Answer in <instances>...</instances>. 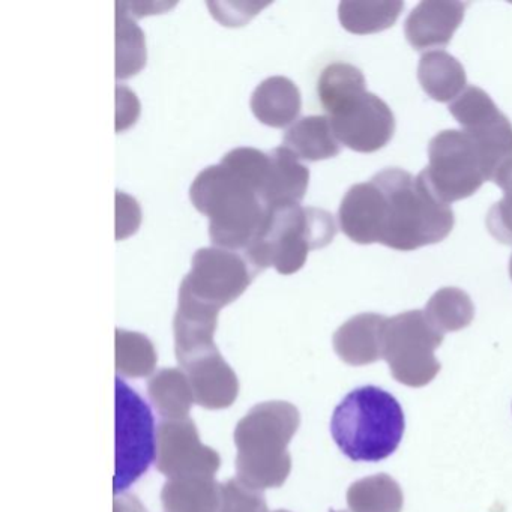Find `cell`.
<instances>
[{"mask_svg":"<svg viewBox=\"0 0 512 512\" xmlns=\"http://www.w3.org/2000/svg\"><path fill=\"white\" fill-rule=\"evenodd\" d=\"M425 317L440 334L467 328L475 317V307L466 292L445 287L434 293L425 307Z\"/></svg>","mask_w":512,"mask_h":512,"instance_id":"d4e9b609","label":"cell"},{"mask_svg":"<svg viewBox=\"0 0 512 512\" xmlns=\"http://www.w3.org/2000/svg\"><path fill=\"white\" fill-rule=\"evenodd\" d=\"M365 91V77L361 70L341 62L328 65L317 83V95L326 115H331L341 104Z\"/></svg>","mask_w":512,"mask_h":512,"instance_id":"484cf974","label":"cell"},{"mask_svg":"<svg viewBox=\"0 0 512 512\" xmlns=\"http://www.w3.org/2000/svg\"><path fill=\"white\" fill-rule=\"evenodd\" d=\"M140 115V103L136 94L127 86L118 85L116 88V131L128 130L136 124Z\"/></svg>","mask_w":512,"mask_h":512,"instance_id":"d6a6232c","label":"cell"},{"mask_svg":"<svg viewBox=\"0 0 512 512\" xmlns=\"http://www.w3.org/2000/svg\"><path fill=\"white\" fill-rule=\"evenodd\" d=\"M157 458L154 416L143 398L116 379V460L113 491L124 493Z\"/></svg>","mask_w":512,"mask_h":512,"instance_id":"52a82bcc","label":"cell"},{"mask_svg":"<svg viewBox=\"0 0 512 512\" xmlns=\"http://www.w3.org/2000/svg\"><path fill=\"white\" fill-rule=\"evenodd\" d=\"M494 184L503 190V199L487 215L488 232L500 244H512V161L497 172Z\"/></svg>","mask_w":512,"mask_h":512,"instance_id":"f1b7e54d","label":"cell"},{"mask_svg":"<svg viewBox=\"0 0 512 512\" xmlns=\"http://www.w3.org/2000/svg\"><path fill=\"white\" fill-rule=\"evenodd\" d=\"M404 4L397 2H341L338 17L341 26L350 34L368 35L392 28L403 11Z\"/></svg>","mask_w":512,"mask_h":512,"instance_id":"cb8c5ba5","label":"cell"},{"mask_svg":"<svg viewBox=\"0 0 512 512\" xmlns=\"http://www.w3.org/2000/svg\"><path fill=\"white\" fill-rule=\"evenodd\" d=\"M158 472L167 478L214 476L220 469L217 451L203 445L190 418L164 419L157 431Z\"/></svg>","mask_w":512,"mask_h":512,"instance_id":"7c38bea8","label":"cell"},{"mask_svg":"<svg viewBox=\"0 0 512 512\" xmlns=\"http://www.w3.org/2000/svg\"><path fill=\"white\" fill-rule=\"evenodd\" d=\"M259 271L244 253L224 248H200L193 256L191 271L182 280L179 292L209 307L232 304L248 289Z\"/></svg>","mask_w":512,"mask_h":512,"instance_id":"9c48e42d","label":"cell"},{"mask_svg":"<svg viewBox=\"0 0 512 512\" xmlns=\"http://www.w3.org/2000/svg\"><path fill=\"white\" fill-rule=\"evenodd\" d=\"M310 170L289 149L280 146L269 152V167L260 188L266 206L299 203L307 193Z\"/></svg>","mask_w":512,"mask_h":512,"instance_id":"2e32d148","label":"cell"},{"mask_svg":"<svg viewBox=\"0 0 512 512\" xmlns=\"http://www.w3.org/2000/svg\"><path fill=\"white\" fill-rule=\"evenodd\" d=\"M190 199L208 217L212 244L224 250L244 253L265 221L266 205L259 194L221 164L206 167L196 176Z\"/></svg>","mask_w":512,"mask_h":512,"instance_id":"3957f363","label":"cell"},{"mask_svg":"<svg viewBox=\"0 0 512 512\" xmlns=\"http://www.w3.org/2000/svg\"><path fill=\"white\" fill-rule=\"evenodd\" d=\"M145 65V34L131 17L116 11V77L130 79Z\"/></svg>","mask_w":512,"mask_h":512,"instance_id":"83f0119b","label":"cell"},{"mask_svg":"<svg viewBox=\"0 0 512 512\" xmlns=\"http://www.w3.org/2000/svg\"><path fill=\"white\" fill-rule=\"evenodd\" d=\"M379 241L397 251H413L442 242L454 227V212L440 202L421 176L401 169L377 173Z\"/></svg>","mask_w":512,"mask_h":512,"instance_id":"6da1fadb","label":"cell"},{"mask_svg":"<svg viewBox=\"0 0 512 512\" xmlns=\"http://www.w3.org/2000/svg\"><path fill=\"white\" fill-rule=\"evenodd\" d=\"M148 394L164 419L188 418L191 406L196 403L187 376L176 368H164L154 374L148 382Z\"/></svg>","mask_w":512,"mask_h":512,"instance_id":"7402d4cb","label":"cell"},{"mask_svg":"<svg viewBox=\"0 0 512 512\" xmlns=\"http://www.w3.org/2000/svg\"><path fill=\"white\" fill-rule=\"evenodd\" d=\"M157 352L146 335L116 329V370L121 376L140 379L154 373Z\"/></svg>","mask_w":512,"mask_h":512,"instance_id":"4316f807","label":"cell"},{"mask_svg":"<svg viewBox=\"0 0 512 512\" xmlns=\"http://www.w3.org/2000/svg\"><path fill=\"white\" fill-rule=\"evenodd\" d=\"M466 4L461 2H421L407 17L404 34L416 50L448 46L464 19Z\"/></svg>","mask_w":512,"mask_h":512,"instance_id":"5bb4252c","label":"cell"},{"mask_svg":"<svg viewBox=\"0 0 512 512\" xmlns=\"http://www.w3.org/2000/svg\"><path fill=\"white\" fill-rule=\"evenodd\" d=\"M341 230L350 241L370 245L379 241V188L373 181L353 185L338 211Z\"/></svg>","mask_w":512,"mask_h":512,"instance_id":"e0dca14e","label":"cell"},{"mask_svg":"<svg viewBox=\"0 0 512 512\" xmlns=\"http://www.w3.org/2000/svg\"><path fill=\"white\" fill-rule=\"evenodd\" d=\"M283 146L299 160L322 161L337 157L341 143L335 137L328 116H305L287 128Z\"/></svg>","mask_w":512,"mask_h":512,"instance_id":"ffe728a7","label":"cell"},{"mask_svg":"<svg viewBox=\"0 0 512 512\" xmlns=\"http://www.w3.org/2000/svg\"><path fill=\"white\" fill-rule=\"evenodd\" d=\"M199 406L209 410L226 409L235 403L239 382L235 371L224 361L217 346L190 353L178 359Z\"/></svg>","mask_w":512,"mask_h":512,"instance_id":"4fadbf2b","label":"cell"},{"mask_svg":"<svg viewBox=\"0 0 512 512\" xmlns=\"http://www.w3.org/2000/svg\"><path fill=\"white\" fill-rule=\"evenodd\" d=\"M449 113L463 127L464 133L479 149L488 181H494L497 172L512 161V124L497 109L490 95L470 86L454 103Z\"/></svg>","mask_w":512,"mask_h":512,"instance_id":"30bf717a","label":"cell"},{"mask_svg":"<svg viewBox=\"0 0 512 512\" xmlns=\"http://www.w3.org/2000/svg\"><path fill=\"white\" fill-rule=\"evenodd\" d=\"M250 106L257 121L272 128H286L295 124L301 113V92L287 77H269L254 89Z\"/></svg>","mask_w":512,"mask_h":512,"instance_id":"ac0fdd59","label":"cell"},{"mask_svg":"<svg viewBox=\"0 0 512 512\" xmlns=\"http://www.w3.org/2000/svg\"><path fill=\"white\" fill-rule=\"evenodd\" d=\"M142 223V211L136 199L118 191L116 193V239L124 241L134 235Z\"/></svg>","mask_w":512,"mask_h":512,"instance_id":"1f68e13d","label":"cell"},{"mask_svg":"<svg viewBox=\"0 0 512 512\" xmlns=\"http://www.w3.org/2000/svg\"><path fill=\"white\" fill-rule=\"evenodd\" d=\"M275 512H289V511H286V509H280V511H275Z\"/></svg>","mask_w":512,"mask_h":512,"instance_id":"8d00e7d4","label":"cell"},{"mask_svg":"<svg viewBox=\"0 0 512 512\" xmlns=\"http://www.w3.org/2000/svg\"><path fill=\"white\" fill-rule=\"evenodd\" d=\"M403 409L394 395L377 386H362L344 397L334 410L331 433L346 457L353 461L385 460L403 439Z\"/></svg>","mask_w":512,"mask_h":512,"instance_id":"277c9868","label":"cell"},{"mask_svg":"<svg viewBox=\"0 0 512 512\" xmlns=\"http://www.w3.org/2000/svg\"><path fill=\"white\" fill-rule=\"evenodd\" d=\"M335 235L334 217L323 209L299 203L266 206L262 229L244 254L259 272L272 266L281 275H292L311 250L331 244Z\"/></svg>","mask_w":512,"mask_h":512,"instance_id":"5b68a950","label":"cell"},{"mask_svg":"<svg viewBox=\"0 0 512 512\" xmlns=\"http://www.w3.org/2000/svg\"><path fill=\"white\" fill-rule=\"evenodd\" d=\"M341 145L361 154H373L394 136L395 119L385 101L365 91L328 115Z\"/></svg>","mask_w":512,"mask_h":512,"instance_id":"8fae6325","label":"cell"},{"mask_svg":"<svg viewBox=\"0 0 512 512\" xmlns=\"http://www.w3.org/2000/svg\"><path fill=\"white\" fill-rule=\"evenodd\" d=\"M220 164L232 170L242 181L251 185L257 194H260V188L268 172L269 154L254 148H236L227 152Z\"/></svg>","mask_w":512,"mask_h":512,"instance_id":"f546056e","label":"cell"},{"mask_svg":"<svg viewBox=\"0 0 512 512\" xmlns=\"http://www.w3.org/2000/svg\"><path fill=\"white\" fill-rule=\"evenodd\" d=\"M509 275H511V280H512V257H511V262H509Z\"/></svg>","mask_w":512,"mask_h":512,"instance_id":"d590c367","label":"cell"},{"mask_svg":"<svg viewBox=\"0 0 512 512\" xmlns=\"http://www.w3.org/2000/svg\"><path fill=\"white\" fill-rule=\"evenodd\" d=\"M440 202L451 205L473 196L485 181L487 170L475 142L464 131L446 130L428 145V166L419 173Z\"/></svg>","mask_w":512,"mask_h":512,"instance_id":"ba28073f","label":"cell"},{"mask_svg":"<svg viewBox=\"0 0 512 512\" xmlns=\"http://www.w3.org/2000/svg\"><path fill=\"white\" fill-rule=\"evenodd\" d=\"M299 424V410L287 401H266L254 406L236 425L239 481L259 491L281 487L292 470L287 446Z\"/></svg>","mask_w":512,"mask_h":512,"instance_id":"7a4b0ae2","label":"cell"},{"mask_svg":"<svg viewBox=\"0 0 512 512\" xmlns=\"http://www.w3.org/2000/svg\"><path fill=\"white\" fill-rule=\"evenodd\" d=\"M115 512H146L145 506L134 496H121L115 499Z\"/></svg>","mask_w":512,"mask_h":512,"instance_id":"e575fe53","label":"cell"},{"mask_svg":"<svg viewBox=\"0 0 512 512\" xmlns=\"http://www.w3.org/2000/svg\"><path fill=\"white\" fill-rule=\"evenodd\" d=\"M164 512H220L223 484L214 476H182L164 484L161 491Z\"/></svg>","mask_w":512,"mask_h":512,"instance_id":"d6986e66","label":"cell"},{"mask_svg":"<svg viewBox=\"0 0 512 512\" xmlns=\"http://www.w3.org/2000/svg\"><path fill=\"white\" fill-rule=\"evenodd\" d=\"M173 7L169 4H143V2H118L116 11H121L125 16L131 19H140V17L149 16V14L163 13L167 8Z\"/></svg>","mask_w":512,"mask_h":512,"instance_id":"836d02e7","label":"cell"},{"mask_svg":"<svg viewBox=\"0 0 512 512\" xmlns=\"http://www.w3.org/2000/svg\"><path fill=\"white\" fill-rule=\"evenodd\" d=\"M404 496L400 485L386 473L359 479L347 491L352 512H401Z\"/></svg>","mask_w":512,"mask_h":512,"instance_id":"603a6c76","label":"cell"},{"mask_svg":"<svg viewBox=\"0 0 512 512\" xmlns=\"http://www.w3.org/2000/svg\"><path fill=\"white\" fill-rule=\"evenodd\" d=\"M386 320L380 314L364 313L341 325L334 334L335 353L341 361L362 367L382 359Z\"/></svg>","mask_w":512,"mask_h":512,"instance_id":"9a60e30c","label":"cell"},{"mask_svg":"<svg viewBox=\"0 0 512 512\" xmlns=\"http://www.w3.org/2000/svg\"><path fill=\"white\" fill-rule=\"evenodd\" d=\"M442 343L443 335L431 326L424 311H406L386 320L382 359L397 382L422 388L439 374L434 350Z\"/></svg>","mask_w":512,"mask_h":512,"instance_id":"8992f818","label":"cell"},{"mask_svg":"<svg viewBox=\"0 0 512 512\" xmlns=\"http://www.w3.org/2000/svg\"><path fill=\"white\" fill-rule=\"evenodd\" d=\"M220 512H268V506L259 490L248 487L236 478L223 484Z\"/></svg>","mask_w":512,"mask_h":512,"instance_id":"4dcf8cb0","label":"cell"},{"mask_svg":"<svg viewBox=\"0 0 512 512\" xmlns=\"http://www.w3.org/2000/svg\"><path fill=\"white\" fill-rule=\"evenodd\" d=\"M418 80L425 94L439 103L457 100L467 85L463 65L443 50H434L422 56Z\"/></svg>","mask_w":512,"mask_h":512,"instance_id":"44dd1931","label":"cell"},{"mask_svg":"<svg viewBox=\"0 0 512 512\" xmlns=\"http://www.w3.org/2000/svg\"><path fill=\"white\" fill-rule=\"evenodd\" d=\"M332 512H343V511H332Z\"/></svg>","mask_w":512,"mask_h":512,"instance_id":"74e56055","label":"cell"}]
</instances>
